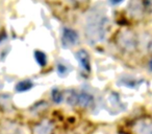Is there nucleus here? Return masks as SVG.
Wrapping results in <instances>:
<instances>
[{
    "label": "nucleus",
    "mask_w": 152,
    "mask_h": 134,
    "mask_svg": "<svg viewBox=\"0 0 152 134\" xmlns=\"http://www.w3.org/2000/svg\"><path fill=\"white\" fill-rule=\"evenodd\" d=\"M105 16L93 14L90 16L86 25L88 39L91 43H97L102 40L105 35Z\"/></svg>",
    "instance_id": "nucleus-1"
},
{
    "label": "nucleus",
    "mask_w": 152,
    "mask_h": 134,
    "mask_svg": "<svg viewBox=\"0 0 152 134\" xmlns=\"http://www.w3.org/2000/svg\"><path fill=\"white\" fill-rule=\"evenodd\" d=\"M78 39V35L75 30H71V28H65L63 33V37H61V42L65 47H69L74 45L77 42Z\"/></svg>",
    "instance_id": "nucleus-2"
},
{
    "label": "nucleus",
    "mask_w": 152,
    "mask_h": 134,
    "mask_svg": "<svg viewBox=\"0 0 152 134\" xmlns=\"http://www.w3.org/2000/svg\"><path fill=\"white\" fill-rule=\"evenodd\" d=\"M119 43L127 50H132L135 47V39L131 33L125 32L119 37Z\"/></svg>",
    "instance_id": "nucleus-3"
},
{
    "label": "nucleus",
    "mask_w": 152,
    "mask_h": 134,
    "mask_svg": "<svg viewBox=\"0 0 152 134\" xmlns=\"http://www.w3.org/2000/svg\"><path fill=\"white\" fill-rule=\"evenodd\" d=\"M76 58L78 61L79 65L81 66V68L86 71L91 70V62H90V57L89 53L83 49H80L79 51L76 53Z\"/></svg>",
    "instance_id": "nucleus-4"
},
{
    "label": "nucleus",
    "mask_w": 152,
    "mask_h": 134,
    "mask_svg": "<svg viewBox=\"0 0 152 134\" xmlns=\"http://www.w3.org/2000/svg\"><path fill=\"white\" fill-rule=\"evenodd\" d=\"M94 102V98L88 92H81L77 94V105L81 107H90Z\"/></svg>",
    "instance_id": "nucleus-5"
},
{
    "label": "nucleus",
    "mask_w": 152,
    "mask_h": 134,
    "mask_svg": "<svg viewBox=\"0 0 152 134\" xmlns=\"http://www.w3.org/2000/svg\"><path fill=\"white\" fill-rule=\"evenodd\" d=\"M52 130H53L52 124L45 121L34 127V134H51Z\"/></svg>",
    "instance_id": "nucleus-6"
},
{
    "label": "nucleus",
    "mask_w": 152,
    "mask_h": 134,
    "mask_svg": "<svg viewBox=\"0 0 152 134\" xmlns=\"http://www.w3.org/2000/svg\"><path fill=\"white\" fill-rule=\"evenodd\" d=\"M135 130L137 134H152V124L147 121H142L137 125Z\"/></svg>",
    "instance_id": "nucleus-7"
},
{
    "label": "nucleus",
    "mask_w": 152,
    "mask_h": 134,
    "mask_svg": "<svg viewBox=\"0 0 152 134\" xmlns=\"http://www.w3.org/2000/svg\"><path fill=\"white\" fill-rule=\"evenodd\" d=\"M32 87V83L30 81H21L16 85V90L18 92H25Z\"/></svg>",
    "instance_id": "nucleus-8"
},
{
    "label": "nucleus",
    "mask_w": 152,
    "mask_h": 134,
    "mask_svg": "<svg viewBox=\"0 0 152 134\" xmlns=\"http://www.w3.org/2000/svg\"><path fill=\"white\" fill-rule=\"evenodd\" d=\"M34 58H36V61L39 63L40 66H45L47 63V58L43 51L40 50H36L34 51Z\"/></svg>",
    "instance_id": "nucleus-9"
},
{
    "label": "nucleus",
    "mask_w": 152,
    "mask_h": 134,
    "mask_svg": "<svg viewBox=\"0 0 152 134\" xmlns=\"http://www.w3.org/2000/svg\"><path fill=\"white\" fill-rule=\"evenodd\" d=\"M51 98H52V100L54 101V103L58 104V103H61V101H63L64 96H63V93H61L59 90L54 89L52 91V93H51Z\"/></svg>",
    "instance_id": "nucleus-10"
},
{
    "label": "nucleus",
    "mask_w": 152,
    "mask_h": 134,
    "mask_svg": "<svg viewBox=\"0 0 152 134\" xmlns=\"http://www.w3.org/2000/svg\"><path fill=\"white\" fill-rule=\"evenodd\" d=\"M67 71H68V69L66 68V66L61 65V64H58V65H57V73H58V75H61L64 77V76L67 73Z\"/></svg>",
    "instance_id": "nucleus-11"
},
{
    "label": "nucleus",
    "mask_w": 152,
    "mask_h": 134,
    "mask_svg": "<svg viewBox=\"0 0 152 134\" xmlns=\"http://www.w3.org/2000/svg\"><path fill=\"white\" fill-rule=\"evenodd\" d=\"M110 1L112 3H114V4H117V3H120L122 0H110Z\"/></svg>",
    "instance_id": "nucleus-12"
},
{
    "label": "nucleus",
    "mask_w": 152,
    "mask_h": 134,
    "mask_svg": "<svg viewBox=\"0 0 152 134\" xmlns=\"http://www.w3.org/2000/svg\"><path fill=\"white\" fill-rule=\"evenodd\" d=\"M149 65H150V69L152 70V60L150 61V64H149Z\"/></svg>",
    "instance_id": "nucleus-13"
},
{
    "label": "nucleus",
    "mask_w": 152,
    "mask_h": 134,
    "mask_svg": "<svg viewBox=\"0 0 152 134\" xmlns=\"http://www.w3.org/2000/svg\"><path fill=\"white\" fill-rule=\"evenodd\" d=\"M74 1H77V2H83V1H86V0H74Z\"/></svg>",
    "instance_id": "nucleus-14"
}]
</instances>
